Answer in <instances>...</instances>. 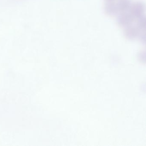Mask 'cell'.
<instances>
[{"mask_svg": "<svg viewBox=\"0 0 146 146\" xmlns=\"http://www.w3.org/2000/svg\"><path fill=\"white\" fill-rule=\"evenodd\" d=\"M130 13L134 19H138L144 16L145 12V5L143 2L141 1H136L131 3L129 9Z\"/></svg>", "mask_w": 146, "mask_h": 146, "instance_id": "1", "label": "cell"}, {"mask_svg": "<svg viewBox=\"0 0 146 146\" xmlns=\"http://www.w3.org/2000/svg\"><path fill=\"white\" fill-rule=\"evenodd\" d=\"M134 18L130 13H121L117 18V23L122 28H126L131 25L134 22Z\"/></svg>", "mask_w": 146, "mask_h": 146, "instance_id": "2", "label": "cell"}, {"mask_svg": "<svg viewBox=\"0 0 146 146\" xmlns=\"http://www.w3.org/2000/svg\"><path fill=\"white\" fill-rule=\"evenodd\" d=\"M141 31L137 26L131 25L126 27L124 31L123 35L126 39L133 40L139 38Z\"/></svg>", "mask_w": 146, "mask_h": 146, "instance_id": "3", "label": "cell"}, {"mask_svg": "<svg viewBox=\"0 0 146 146\" xmlns=\"http://www.w3.org/2000/svg\"><path fill=\"white\" fill-rule=\"evenodd\" d=\"M104 11L105 13L109 17H114L119 12L117 3L113 1H107L104 5Z\"/></svg>", "mask_w": 146, "mask_h": 146, "instance_id": "4", "label": "cell"}, {"mask_svg": "<svg viewBox=\"0 0 146 146\" xmlns=\"http://www.w3.org/2000/svg\"><path fill=\"white\" fill-rule=\"evenodd\" d=\"M118 10L120 13L127 12L129 10L131 2L130 0H119L117 3Z\"/></svg>", "mask_w": 146, "mask_h": 146, "instance_id": "5", "label": "cell"}, {"mask_svg": "<svg viewBox=\"0 0 146 146\" xmlns=\"http://www.w3.org/2000/svg\"><path fill=\"white\" fill-rule=\"evenodd\" d=\"M137 19V26L141 31H145L146 29V18L145 16L139 18Z\"/></svg>", "mask_w": 146, "mask_h": 146, "instance_id": "6", "label": "cell"}, {"mask_svg": "<svg viewBox=\"0 0 146 146\" xmlns=\"http://www.w3.org/2000/svg\"><path fill=\"white\" fill-rule=\"evenodd\" d=\"M145 33H144L143 34H141L139 38H140V40H141L142 41L145 42V40H146V35H145Z\"/></svg>", "mask_w": 146, "mask_h": 146, "instance_id": "7", "label": "cell"}, {"mask_svg": "<svg viewBox=\"0 0 146 146\" xmlns=\"http://www.w3.org/2000/svg\"><path fill=\"white\" fill-rule=\"evenodd\" d=\"M107 1H114V0H106Z\"/></svg>", "mask_w": 146, "mask_h": 146, "instance_id": "8", "label": "cell"}]
</instances>
